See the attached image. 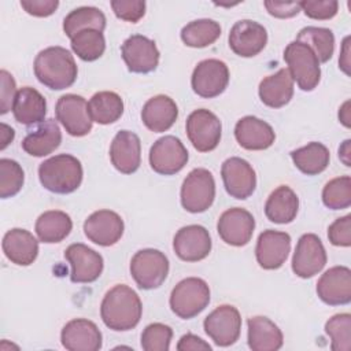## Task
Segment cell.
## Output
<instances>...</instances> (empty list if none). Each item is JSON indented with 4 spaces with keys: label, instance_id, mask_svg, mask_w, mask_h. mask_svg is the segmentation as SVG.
Listing matches in <instances>:
<instances>
[{
    "label": "cell",
    "instance_id": "cell-1",
    "mask_svg": "<svg viewBox=\"0 0 351 351\" xmlns=\"http://www.w3.org/2000/svg\"><path fill=\"white\" fill-rule=\"evenodd\" d=\"M141 314L143 304L138 295L125 284H118L107 291L100 304V317L104 325L115 332L136 328Z\"/></svg>",
    "mask_w": 351,
    "mask_h": 351
},
{
    "label": "cell",
    "instance_id": "cell-2",
    "mask_svg": "<svg viewBox=\"0 0 351 351\" xmlns=\"http://www.w3.org/2000/svg\"><path fill=\"white\" fill-rule=\"evenodd\" d=\"M37 80L52 90L70 88L78 74V69L71 52L55 45L40 51L33 63Z\"/></svg>",
    "mask_w": 351,
    "mask_h": 351
},
{
    "label": "cell",
    "instance_id": "cell-3",
    "mask_svg": "<svg viewBox=\"0 0 351 351\" xmlns=\"http://www.w3.org/2000/svg\"><path fill=\"white\" fill-rule=\"evenodd\" d=\"M82 165L70 154H59L38 166L41 185L53 193H71L82 182Z\"/></svg>",
    "mask_w": 351,
    "mask_h": 351
},
{
    "label": "cell",
    "instance_id": "cell-4",
    "mask_svg": "<svg viewBox=\"0 0 351 351\" xmlns=\"http://www.w3.org/2000/svg\"><path fill=\"white\" fill-rule=\"evenodd\" d=\"M284 60L288 64V71L298 86L310 92L315 89L321 80L319 62L310 47L300 41L289 43L284 49Z\"/></svg>",
    "mask_w": 351,
    "mask_h": 351
},
{
    "label": "cell",
    "instance_id": "cell-5",
    "mask_svg": "<svg viewBox=\"0 0 351 351\" xmlns=\"http://www.w3.org/2000/svg\"><path fill=\"white\" fill-rule=\"evenodd\" d=\"M169 303L177 317L182 319L193 318L208 306L210 288L199 277L184 278L173 288Z\"/></svg>",
    "mask_w": 351,
    "mask_h": 351
},
{
    "label": "cell",
    "instance_id": "cell-6",
    "mask_svg": "<svg viewBox=\"0 0 351 351\" xmlns=\"http://www.w3.org/2000/svg\"><path fill=\"white\" fill-rule=\"evenodd\" d=\"M130 274L141 289L159 288L169 274V259L159 250H140L130 261Z\"/></svg>",
    "mask_w": 351,
    "mask_h": 351
},
{
    "label": "cell",
    "instance_id": "cell-7",
    "mask_svg": "<svg viewBox=\"0 0 351 351\" xmlns=\"http://www.w3.org/2000/svg\"><path fill=\"white\" fill-rule=\"evenodd\" d=\"M181 204L192 213H203L211 207L215 197V181L207 169H193L181 185Z\"/></svg>",
    "mask_w": 351,
    "mask_h": 351
},
{
    "label": "cell",
    "instance_id": "cell-8",
    "mask_svg": "<svg viewBox=\"0 0 351 351\" xmlns=\"http://www.w3.org/2000/svg\"><path fill=\"white\" fill-rule=\"evenodd\" d=\"M185 129L189 141L199 152H210L219 144L222 125L219 118L210 110L199 108L191 112Z\"/></svg>",
    "mask_w": 351,
    "mask_h": 351
},
{
    "label": "cell",
    "instance_id": "cell-9",
    "mask_svg": "<svg viewBox=\"0 0 351 351\" xmlns=\"http://www.w3.org/2000/svg\"><path fill=\"white\" fill-rule=\"evenodd\" d=\"M206 335L219 347H229L239 340L241 317L239 310L230 304L218 306L203 322Z\"/></svg>",
    "mask_w": 351,
    "mask_h": 351
},
{
    "label": "cell",
    "instance_id": "cell-10",
    "mask_svg": "<svg viewBox=\"0 0 351 351\" xmlns=\"http://www.w3.org/2000/svg\"><path fill=\"white\" fill-rule=\"evenodd\" d=\"M229 84V69L219 59H204L196 64L191 85L193 92L204 99L219 96Z\"/></svg>",
    "mask_w": 351,
    "mask_h": 351
},
{
    "label": "cell",
    "instance_id": "cell-11",
    "mask_svg": "<svg viewBox=\"0 0 351 351\" xmlns=\"http://www.w3.org/2000/svg\"><path fill=\"white\" fill-rule=\"evenodd\" d=\"M188 151L176 136L158 138L149 149L151 169L162 176H173L184 169L188 162Z\"/></svg>",
    "mask_w": 351,
    "mask_h": 351
},
{
    "label": "cell",
    "instance_id": "cell-12",
    "mask_svg": "<svg viewBox=\"0 0 351 351\" xmlns=\"http://www.w3.org/2000/svg\"><path fill=\"white\" fill-rule=\"evenodd\" d=\"M56 121H59L66 132L74 137L86 136L92 130V118L89 115L86 100L74 93L63 95L58 99L55 107Z\"/></svg>",
    "mask_w": 351,
    "mask_h": 351
},
{
    "label": "cell",
    "instance_id": "cell-13",
    "mask_svg": "<svg viewBox=\"0 0 351 351\" xmlns=\"http://www.w3.org/2000/svg\"><path fill=\"white\" fill-rule=\"evenodd\" d=\"M326 259L321 239L314 233H304L298 240L292 256V271L300 278H311L325 267Z\"/></svg>",
    "mask_w": 351,
    "mask_h": 351
},
{
    "label": "cell",
    "instance_id": "cell-14",
    "mask_svg": "<svg viewBox=\"0 0 351 351\" xmlns=\"http://www.w3.org/2000/svg\"><path fill=\"white\" fill-rule=\"evenodd\" d=\"M121 53L128 70L132 73L147 74L154 71L159 64L160 53L156 44L143 34L128 37L121 47Z\"/></svg>",
    "mask_w": 351,
    "mask_h": 351
},
{
    "label": "cell",
    "instance_id": "cell-15",
    "mask_svg": "<svg viewBox=\"0 0 351 351\" xmlns=\"http://www.w3.org/2000/svg\"><path fill=\"white\" fill-rule=\"evenodd\" d=\"M64 258L71 266V282L88 284L101 276L104 267L103 256L82 243L69 245L64 251Z\"/></svg>",
    "mask_w": 351,
    "mask_h": 351
},
{
    "label": "cell",
    "instance_id": "cell-16",
    "mask_svg": "<svg viewBox=\"0 0 351 351\" xmlns=\"http://www.w3.org/2000/svg\"><path fill=\"white\" fill-rule=\"evenodd\" d=\"M255 219L252 214L241 207H233L223 211L218 219L217 230L222 241L233 247L248 244L254 234Z\"/></svg>",
    "mask_w": 351,
    "mask_h": 351
},
{
    "label": "cell",
    "instance_id": "cell-17",
    "mask_svg": "<svg viewBox=\"0 0 351 351\" xmlns=\"http://www.w3.org/2000/svg\"><path fill=\"white\" fill-rule=\"evenodd\" d=\"M229 47L241 58L256 56L267 43L266 29L251 19L237 21L229 32Z\"/></svg>",
    "mask_w": 351,
    "mask_h": 351
},
{
    "label": "cell",
    "instance_id": "cell-18",
    "mask_svg": "<svg viewBox=\"0 0 351 351\" xmlns=\"http://www.w3.org/2000/svg\"><path fill=\"white\" fill-rule=\"evenodd\" d=\"M221 176L226 192L234 199H247L256 188L255 170L245 159L237 156L226 159L222 163Z\"/></svg>",
    "mask_w": 351,
    "mask_h": 351
},
{
    "label": "cell",
    "instance_id": "cell-19",
    "mask_svg": "<svg viewBox=\"0 0 351 351\" xmlns=\"http://www.w3.org/2000/svg\"><path fill=\"white\" fill-rule=\"evenodd\" d=\"M211 237L202 225H188L177 230L173 239L176 255L185 262H197L208 256L211 251Z\"/></svg>",
    "mask_w": 351,
    "mask_h": 351
},
{
    "label": "cell",
    "instance_id": "cell-20",
    "mask_svg": "<svg viewBox=\"0 0 351 351\" xmlns=\"http://www.w3.org/2000/svg\"><path fill=\"white\" fill-rule=\"evenodd\" d=\"M123 221L119 214L111 210L92 213L84 222L85 236L95 244L110 247L119 241L123 234Z\"/></svg>",
    "mask_w": 351,
    "mask_h": 351
},
{
    "label": "cell",
    "instance_id": "cell-21",
    "mask_svg": "<svg viewBox=\"0 0 351 351\" xmlns=\"http://www.w3.org/2000/svg\"><path fill=\"white\" fill-rule=\"evenodd\" d=\"M291 236L285 232L267 229L263 230L256 241L255 256L262 269L276 270L280 269L289 254Z\"/></svg>",
    "mask_w": 351,
    "mask_h": 351
},
{
    "label": "cell",
    "instance_id": "cell-22",
    "mask_svg": "<svg viewBox=\"0 0 351 351\" xmlns=\"http://www.w3.org/2000/svg\"><path fill=\"white\" fill-rule=\"evenodd\" d=\"M318 298L329 306H341L351 302V270L347 266L328 269L317 282Z\"/></svg>",
    "mask_w": 351,
    "mask_h": 351
},
{
    "label": "cell",
    "instance_id": "cell-23",
    "mask_svg": "<svg viewBox=\"0 0 351 351\" xmlns=\"http://www.w3.org/2000/svg\"><path fill=\"white\" fill-rule=\"evenodd\" d=\"M60 341L69 351H97L101 348L103 336L95 322L74 318L63 326Z\"/></svg>",
    "mask_w": 351,
    "mask_h": 351
},
{
    "label": "cell",
    "instance_id": "cell-24",
    "mask_svg": "<svg viewBox=\"0 0 351 351\" xmlns=\"http://www.w3.org/2000/svg\"><path fill=\"white\" fill-rule=\"evenodd\" d=\"M110 159L112 166L122 174L134 173L141 163V143L136 133L121 130L110 145Z\"/></svg>",
    "mask_w": 351,
    "mask_h": 351
},
{
    "label": "cell",
    "instance_id": "cell-25",
    "mask_svg": "<svg viewBox=\"0 0 351 351\" xmlns=\"http://www.w3.org/2000/svg\"><path fill=\"white\" fill-rule=\"evenodd\" d=\"M234 137L240 147L248 151H262L273 145L276 133L273 128L252 115L243 117L234 126Z\"/></svg>",
    "mask_w": 351,
    "mask_h": 351
},
{
    "label": "cell",
    "instance_id": "cell-26",
    "mask_svg": "<svg viewBox=\"0 0 351 351\" xmlns=\"http://www.w3.org/2000/svg\"><path fill=\"white\" fill-rule=\"evenodd\" d=\"M3 252L8 261L18 266L32 265L38 255V241L26 229L14 228L3 237Z\"/></svg>",
    "mask_w": 351,
    "mask_h": 351
},
{
    "label": "cell",
    "instance_id": "cell-27",
    "mask_svg": "<svg viewBox=\"0 0 351 351\" xmlns=\"http://www.w3.org/2000/svg\"><path fill=\"white\" fill-rule=\"evenodd\" d=\"M178 117L176 101L166 95H156L145 101L141 110V121L154 133L169 130Z\"/></svg>",
    "mask_w": 351,
    "mask_h": 351
},
{
    "label": "cell",
    "instance_id": "cell-28",
    "mask_svg": "<svg viewBox=\"0 0 351 351\" xmlns=\"http://www.w3.org/2000/svg\"><path fill=\"white\" fill-rule=\"evenodd\" d=\"M62 143V132L55 119H45L30 130L22 141L26 154L41 158L52 154Z\"/></svg>",
    "mask_w": 351,
    "mask_h": 351
},
{
    "label": "cell",
    "instance_id": "cell-29",
    "mask_svg": "<svg viewBox=\"0 0 351 351\" xmlns=\"http://www.w3.org/2000/svg\"><path fill=\"white\" fill-rule=\"evenodd\" d=\"M11 110L16 122L26 126L37 125L45 118L47 101L37 89L23 86L16 92Z\"/></svg>",
    "mask_w": 351,
    "mask_h": 351
},
{
    "label": "cell",
    "instance_id": "cell-30",
    "mask_svg": "<svg viewBox=\"0 0 351 351\" xmlns=\"http://www.w3.org/2000/svg\"><path fill=\"white\" fill-rule=\"evenodd\" d=\"M247 326L248 347L252 351H277L282 347V332L267 317H251L247 321Z\"/></svg>",
    "mask_w": 351,
    "mask_h": 351
},
{
    "label": "cell",
    "instance_id": "cell-31",
    "mask_svg": "<svg viewBox=\"0 0 351 351\" xmlns=\"http://www.w3.org/2000/svg\"><path fill=\"white\" fill-rule=\"evenodd\" d=\"M258 92L262 103L270 108H281L288 104L293 96V80L288 69H280L277 73L265 77Z\"/></svg>",
    "mask_w": 351,
    "mask_h": 351
},
{
    "label": "cell",
    "instance_id": "cell-32",
    "mask_svg": "<svg viewBox=\"0 0 351 351\" xmlns=\"http://www.w3.org/2000/svg\"><path fill=\"white\" fill-rule=\"evenodd\" d=\"M299 210V197L288 186H277L267 197L265 203V215L274 223H289L296 218Z\"/></svg>",
    "mask_w": 351,
    "mask_h": 351
},
{
    "label": "cell",
    "instance_id": "cell-33",
    "mask_svg": "<svg viewBox=\"0 0 351 351\" xmlns=\"http://www.w3.org/2000/svg\"><path fill=\"white\" fill-rule=\"evenodd\" d=\"M73 229V221L69 214L60 210H49L43 213L36 221V234L40 241L47 244L60 243Z\"/></svg>",
    "mask_w": 351,
    "mask_h": 351
},
{
    "label": "cell",
    "instance_id": "cell-34",
    "mask_svg": "<svg viewBox=\"0 0 351 351\" xmlns=\"http://www.w3.org/2000/svg\"><path fill=\"white\" fill-rule=\"evenodd\" d=\"M88 110L93 122L100 125H110L122 117L123 100L115 92L101 90L90 97L88 101Z\"/></svg>",
    "mask_w": 351,
    "mask_h": 351
},
{
    "label": "cell",
    "instance_id": "cell-35",
    "mask_svg": "<svg viewBox=\"0 0 351 351\" xmlns=\"http://www.w3.org/2000/svg\"><path fill=\"white\" fill-rule=\"evenodd\" d=\"M293 165L307 176L322 173L329 165V149L318 141H311L307 145L291 152Z\"/></svg>",
    "mask_w": 351,
    "mask_h": 351
},
{
    "label": "cell",
    "instance_id": "cell-36",
    "mask_svg": "<svg viewBox=\"0 0 351 351\" xmlns=\"http://www.w3.org/2000/svg\"><path fill=\"white\" fill-rule=\"evenodd\" d=\"M85 29H106V15L96 7H78L70 11L63 19V32L73 38L78 32Z\"/></svg>",
    "mask_w": 351,
    "mask_h": 351
},
{
    "label": "cell",
    "instance_id": "cell-37",
    "mask_svg": "<svg viewBox=\"0 0 351 351\" xmlns=\"http://www.w3.org/2000/svg\"><path fill=\"white\" fill-rule=\"evenodd\" d=\"M221 36V26L214 19H196L181 30V40L191 48H204L214 44Z\"/></svg>",
    "mask_w": 351,
    "mask_h": 351
},
{
    "label": "cell",
    "instance_id": "cell-38",
    "mask_svg": "<svg viewBox=\"0 0 351 351\" xmlns=\"http://www.w3.org/2000/svg\"><path fill=\"white\" fill-rule=\"evenodd\" d=\"M296 41H300L310 47L315 53L318 62H328L335 51V36L330 29L307 26L303 27L296 37Z\"/></svg>",
    "mask_w": 351,
    "mask_h": 351
},
{
    "label": "cell",
    "instance_id": "cell-39",
    "mask_svg": "<svg viewBox=\"0 0 351 351\" xmlns=\"http://www.w3.org/2000/svg\"><path fill=\"white\" fill-rule=\"evenodd\" d=\"M70 40L73 52L85 62L97 60L106 51V40L103 32L96 29L81 30Z\"/></svg>",
    "mask_w": 351,
    "mask_h": 351
},
{
    "label": "cell",
    "instance_id": "cell-40",
    "mask_svg": "<svg viewBox=\"0 0 351 351\" xmlns=\"http://www.w3.org/2000/svg\"><path fill=\"white\" fill-rule=\"evenodd\" d=\"M322 202L330 210H343L351 206V178L341 176L330 180L322 189Z\"/></svg>",
    "mask_w": 351,
    "mask_h": 351
},
{
    "label": "cell",
    "instance_id": "cell-41",
    "mask_svg": "<svg viewBox=\"0 0 351 351\" xmlns=\"http://www.w3.org/2000/svg\"><path fill=\"white\" fill-rule=\"evenodd\" d=\"M325 332L330 337L333 351L351 350V315L348 313L335 314L325 324Z\"/></svg>",
    "mask_w": 351,
    "mask_h": 351
},
{
    "label": "cell",
    "instance_id": "cell-42",
    "mask_svg": "<svg viewBox=\"0 0 351 351\" xmlns=\"http://www.w3.org/2000/svg\"><path fill=\"white\" fill-rule=\"evenodd\" d=\"M25 173L16 160L0 159V197L7 199L15 196L23 186Z\"/></svg>",
    "mask_w": 351,
    "mask_h": 351
},
{
    "label": "cell",
    "instance_id": "cell-43",
    "mask_svg": "<svg viewBox=\"0 0 351 351\" xmlns=\"http://www.w3.org/2000/svg\"><path fill=\"white\" fill-rule=\"evenodd\" d=\"M171 337L173 330L169 325L149 324L141 333V348L144 351H169Z\"/></svg>",
    "mask_w": 351,
    "mask_h": 351
},
{
    "label": "cell",
    "instance_id": "cell-44",
    "mask_svg": "<svg viewBox=\"0 0 351 351\" xmlns=\"http://www.w3.org/2000/svg\"><path fill=\"white\" fill-rule=\"evenodd\" d=\"M300 11L306 14V16L317 21H326L333 18L337 14L339 3L336 0H304L299 1Z\"/></svg>",
    "mask_w": 351,
    "mask_h": 351
},
{
    "label": "cell",
    "instance_id": "cell-45",
    "mask_svg": "<svg viewBox=\"0 0 351 351\" xmlns=\"http://www.w3.org/2000/svg\"><path fill=\"white\" fill-rule=\"evenodd\" d=\"M145 1L141 0H112L111 8L117 18L136 23L145 14Z\"/></svg>",
    "mask_w": 351,
    "mask_h": 351
},
{
    "label": "cell",
    "instance_id": "cell-46",
    "mask_svg": "<svg viewBox=\"0 0 351 351\" xmlns=\"http://www.w3.org/2000/svg\"><path fill=\"white\" fill-rule=\"evenodd\" d=\"M328 239L336 247L351 245V215L347 214L335 219L328 228Z\"/></svg>",
    "mask_w": 351,
    "mask_h": 351
},
{
    "label": "cell",
    "instance_id": "cell-47",
    "mask_svg": "<svg viewBox=\"0 0 351 351\" xmlns=\"http://www.w3.org/2000/svg\"><path fill=\"white\" fill-rule=\"evenodd\" d=\"M1 78V89H0V112L7 114L14 104V99L16 95V85L15 80L7 70L0 71Z\"/></svg>",
    "mask_w": 351,
    "mask_h": 351
},
{
    "label": "cell",
    "instance_id": "cell-48",
    "mask_svg": "<svg viewBox=\"0 0 351 351\" xmlns=\"http://www.w3.org/2000/svg\"><path fill=\"white\" fill-rule=\"evenodd\" d=\"M21 7L33 16L44 18L52 15L59 7L58 0H21Z\"/></svg>",
    "mask_w": 351,
    "mask_h": 351
},
{
    "label": "cell",
    "instance_id": "cell-49",
    "mask_svg": "<svg viewBox=\"0 0 351 351\" xmlns=\"http://www.w3.org/2000/svg\"><path fill=\"white\" fill-rule=\"evenodd\" d=\"M265 7H266L267 12H269L271 16L281 18V19L292 18V16L298 15V14H299V11H300L299 1H296V3H285V1H265Z\"/></svg>",
    "mask_w": 351,
    "mask_h": 351
},
{
    "label": "cell",
    "instance_id": "cell-50",
    "mask_svg": "<svg viewBox=\"0 0 351 351\" xmlns=\"http://www.w3.org/2000/svg\"><path fill=\"white\" fill-rule=\"evenodd\" d=\"M177 350L178 351H199V350L211 351V346L208 343H206L203 339H200L199 336L186 333L178 340Z\"/></svg>",
    "mask_w": 351,
    "mask_h": 351
},
{
    "label": "cell",
    "instance_id": "cell-51",
    "mask_svg": "<svg viewBox=\"0 0 351 351\" xmlns=\"http://www.w3.org/2000/svg\"><path fill=\"white\" fill-rule=\"evenodd\" d=\"M339 67L347 74L350 75V36H347L343 40V47L340 51V58H339Z\"/></svg>",
    "mask_w": 351,
    "mask_h": 351
},
{
    "label": "cell",
    "instance_id": "cell-52",
    "mask_svg": "<svg viewBox=\"0 0 351 351\" xmlns=\"http://www.w3.org/2000/svg\"><path fill=\"white\" fill-rule=\"evenodd\" d=\"M14 136H15V132L12 128H10L8 125L5 123H1V145H0V149H5V147L14 140Z\"/></svg>",
    "mask_w": 351,
    "mask_h": 351
},
{
    "label": "cell",
    "instance_id": "cell-53",
    "mask_svg": "<svg viewBox=\"0 0 351 351\" xmlns=\"http://www.w3.org/2000/svg\"><path fill=\"white\" fill-rule=\"evenodd\" d=\"M339 119L340 122L346 126L350 128L351 126V111H350V100L344 101V104L340 107L339 110Z\"/></svg>",
    "mask_w": 351,
    "mask_h": 351
},
{
    "label": "cell",
    "instance_id": "cell-54",
    "mask_svg": "<svg viewBox=\"0 0 351 351\" xmlns=\"http://www.w3.org/2000/svg\"><path fill=\"white\" fill-rule=\"evenodd\" d=\"M350 143L351 140H346L341 147L339 148V158L341 159V162L346 165V166H351V162H350Z\"/></svg>",
    "mask_w": 351,
    "mask_h": 351
}]
</instances>
